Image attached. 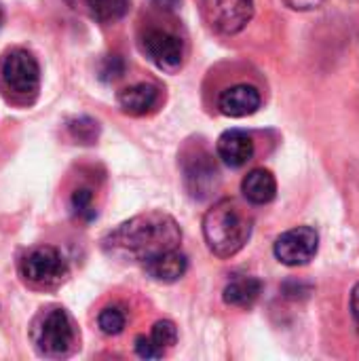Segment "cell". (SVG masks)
I'll return each instance as SVG.
<instances>
[{"instance_id":"cell-5","label":"cell","mask_w":359,"mask_h":361,"mask_svg":"<svg viewBox=\"0 0 359 361\" xmlns=\"http://www.w3.org/2000/svg\"><path fill=\"white\" fill-rule=\"evenodd\" d=\"M205 23L224 36L239 34L254 17V0H201Z\"/></svg>"},{"instance_id":"cell-23","label":"cell","mask_w":359,"mask_h":361,"mask_svg":"<svg viewBox=\"0 0 359 361\" xmlns=\"http://www.w3.org/2000/svg\"><path fill=\"white\" fill-rule=\"evenodd\" d=\"M292 8H300V11H307V8H317L324 0H286Z\"/></svg>"},{"instance_id":"cell-10","label":"cell","mask_w":359,"mask_h":361,"mask_svg":"<svg viewBox=\"0 0 359 361\" xmlns=\"http://www.w3.org/2000/svg\"><path fill=\"white\" fill-rule=\"evenodd\" d=\"M218 108L231 118H243L260 108V93L252 85H235L220 93Z\"/></svg>"},{"instance_id":"cell-22","label":"cell","mask_w":359,"mask_h":361,"mask_svg":"<svg viewBox=\"0 0 359 361\" xmlns=\"http://www.w3.org/2000/svg\"><path fill=\"white\" fill-rule=\"evenodd\" d=\"M135 353L142 360H161L165 355V351L150 336H144V334L135 338Z\"/></svg>"},{"instance_id":"cell-2","label":"cell","mask_w":359,"mask_h":361,"mask_svg":"<svg viewBox=\"0 0 359 361\" xmlns=\"http://www.w3.org/2000/svg\"><path fill=\"white\" fill-rule=\"evenodd\" d=\"M203 237L218 258L239 254L252 237V218L233 199H222L203 218Z\"/></svg>"},{"instance_id":"cell-17","label":"cell","mask_w":359,"mask_h":361,"mask_svg":"<svg viewBox=\"0 0 359 361\" xmlns=\"http://www.w3.org/2000/svg\"><path fill=\"white\" fill-rule=\"evenodd\" d=\"M127 324V315L121 307H106L99 315H97V326L106 336H116L125 330Z\"/></svg>"},{"instance_id":"cell-8","label":"cell","mask_w":359,"mask_h":361,"mask_svg":"<svg viewBox=\"0 0 359 361\" xmlns=\"http://www.w3.org/2000/svg\"><path fill=\"white\" fill-rule=\"evenodd\" d=\"M142 53L163 72H178L184 61V44L165 30H148L142 36Z\"/></svg>"},{"instance_id":"cell-12","label":"cell","mask_w":359,"mask_h":361,"mask_svg":"<svg viewBox=\"0 0 359 361\" xmlns=\"http://www.w3.org/2000/svg\"><path fill=\"white\" fill-rule=\"evenodd\" d=\"M142 267L150 279L161 281V283H174V281L184 277V273L188 269V260L176 247V250H167V252L142 262Z\"/></svg>"},{"instance_id":"cell-18","label":"cell","mask_w":359,"mask_h":361,"mask_svg":"<svg viewBox=\"0 0 359 361\" xmlns=\"http://www.w3.org/2000/svg\"><path fill=\"white\" fill-rule=\"evenodd\" d=\"M68 129L72 133L74 140L83 142V144H91L97 140V133H99V125L89 118V116H80V118H74L68 123Z\"/></svg>"},{"instance_id":"cell-25","label":"cell","mask_w":359,"mask_h":361,"mask_svg":"<svg viewBox=\"0 0 359 361\" xmlns=\"http://www.w3.org/2000/svg\"><path fill=\"white\" fill-rule=\"evenodd\" d=\"M154 6H159V8H163V11H176L180 4H182V0H150Z\"/></svg>"},{"instance_id":"cell-15","label":"cell","mask_w":359,"mask_h":361,"mask_svg":"<svg viewBox=\"0 0 359 361\" xmlns=\"http://www.w3.org/2000/svg\"><path fill=\"white\" fill-rule=\"evenodd\" d=\"M262 294V281L250 275H239L235 279L229 281V286L224 288V302L231 307H239V309H250L252 305H256V300Z\"/></svg>"},{"instance_id":"cell-11","label":"cell","mask_w":359,"mask_h":361,"mask_svg":"<svg viewBox=\"0 0 359 361\" xmlns=\"http://www.w3.org/2000/svg\"><path fill=\"white\" fill-rule=\"evenodd\" d=\"M216 150H218V157L222 159V163L226 167L239 169L254 157V142L245 131L229 129L218 137Z\"/></svg>"},{"instance_id":"cell-14","label":"cell","mask_w":359,"mask_h":361,"mask_svg":"<svg viewBox=\"0 0 359 361\" xmlns=\"http://www.w3.org/2000/svg\"><path fill=\"white\" fill-rule=\"evenodd\" d=\"M241 190H243V197L252 205H267L277 195V182H275V176L269 169H252L243 178Z\"/></svg>"},{"instance_id":"cell-24","label":"cell","mask_w":359,"mask_h":361,"mask_svg":"<svg viewBox=\"0 0 359 361\" xmlns=\"http://www.w3.org/2000/svg\"><path fill=\"white\" fill-rule=\"evenodd\" d=\"M351 315H353V322H355L359 330V283L351 292Z\"/></svg>"},{"instance_id":"cell-6","label":"cell","mask_w":359,"mask_h":361,"mask_svg":"<svg viewBox=\"0 0 359 361\" xmlns=\"http://www.w3.org/2000/svg\"><path fill=\"white\" fill-rule=\"evenodd\" d=\"M0 74H2V82L6 85V89L11 93H15L19 97H32L38 93L40 68L32 53H28L23 49L11 51L2 59Z\"/></svg>"},{"instance_id":"cell-7","label":"cell","mask_w":359,"mask_h":361,"mask_svg":"<svg viewBox=\"0 0 359 361\" xmlns=\"http://www.w3.org/2000/svg\"><path fill=\"white\" fill-rule=\"evenodd\" d=\"M320 250V235L311 226H296L286 231L275 241V258L286 267H305L309 264Z\"/></svg>"},{"instance_id":"cell-1","label":"cell","mask_w":359,"mask_h":361,"mask_svg":"<svg viewBox=\"0 0 359 361\" xmlns=\"http://www.w3.org/2000/svg\"><path fill=\"white\" fill-rule=\"evenodd\" d=\"M180 241L182 231L169 214L148 212L108 233L104 239V250L118 260L146 262L167 250L180 247Z\"/></svg>"},{"instance_id":"cell-26","label":"cell","mask_w":359,"mask_h":361,"mask_svg":"<svg viewBox=\"0 0 359 361\" xmlns=\"http://www.w3.org/2000/svg\"><path fill=\"white\" fill-rule=\"evenodd\" d=\"M0 25H2V8H0Z\"/></svg>"},{"instance_id":"cell-13","label":"cell","mask_w":359,"mask_h":361,"mask_svg":"<svg viewBox=\"0 0 359 361\" xmlns=\"http://www.w3.org/2000/svg\"><path fill=\"white\" fill-rule=\"evenodd\" d=\"M159 89L154 85H148V82H140V85H131L127 89H123L116 97L121 110L125 114H131V116H142L146 112H150L157 104H159Z\"/></svg>"},{"instance_id":"cell-19","label":"cell","mask_w":359,"mask_h":361,"mask_svg":"<svg viewBox=\"0 0 359 361\" xmlns=\"http://www.w3.org/2000/svg\"><path fill=\"white\" fill-rule=\"evenodd\" d=\"M70 205H72V212H74V216H76V218L87 220V222L95 218L93 192H91L89 188H78V190H74Z\"/></svg>"},{"instance_id":"cell-16","label":"cell","mask_w":359,"mask_h":361,"mask_svg":"<svg viewBox=\"0 0 359 361\" xmlns=\"http://www.w3.org/2000/svg\"><path fill=\"white\" fill-rule=\"evenodd\" d=\"M66 2L99 23H112L121 19L129 6V0H66Z\"/></svg>"},{"instance_id":"cell-21","label":"cell","mask_w":359,"mask_h":361,"mask_svg":"<svg viewBox=\"0 0 359 361\" xmlns=\"http://www.w3.org/2000/svg\"><path fill=\"white\" fill-rule=\"evenodd\" d=\"M123 72H125V61H123V57H118V55H108V57L102 61V66H99V78L106 80V82L121 78Z\"/></svg>"},{"instance_id":"cell-3","label":"cell","mask_w":359,"mask_h":361,"mask_svg":"<svg viewBox=\"0 0 359 361\" xmlns=\"http://www.w3.org/2000/svg\"><path fill=\"white\" fill-rule=\"evenodd\" d=\"M36 351L44 357H66L76 345V330L63 309H49L40 313L30 330Z\"/></svg>"},{"instance_id":"cell-20","label":"cell","mask_w":359,"mask_h":361,"mask_svg":"<svg viewBox=\"0 0 359 361\" xmlns=\"http://www.w3.org/2000/svg\"><path fill=\"white\" fill-rule=\"evenodd\" d=\"M150 338L165 351V349H171L176 343H178V328L174 326V322H157L152 326V332H150Z\"/></svg>"},{"instance_id":"cell-4","label":"cell","mask_w":359,"mask_h":361,"mask_svg":"<svg viewBox=\"0 0 359 361\" xmlns=\"http://www.w3.org/2000/svg\"><path fill=\"white\" fill-rule=\"evenodd\" d=\"M21 275L25 281L38 288H55L66 281L68 264L59 250L51 245H40L30 250L21 260Z\"/></svg>"},{"instance_id":"cell-9","label":"cell","mask_w":359,"mask_h":361,"mask_svg":"<svg viewBox=\"0 0 359 361\" xmlns=\"http://www.w3.org/2000/svg\"><path fill=\"white\" fill-rule=\"evenodd\" d=\"M184 184L193 199H207L218 186V167L212 157L203 150L193 152L184 159Z\"/></svg>"}]
</instances>
